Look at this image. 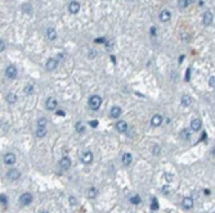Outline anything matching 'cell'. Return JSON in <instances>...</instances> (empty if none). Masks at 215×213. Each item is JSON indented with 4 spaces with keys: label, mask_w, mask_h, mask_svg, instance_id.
<instances>
[{
    "label": "cell",
    "mask_w": 215,
    "mask_h": 213,
    "mask_svg": "<svg viewBox=\"0 0 215 213\" xmlns=\"http://www.w3.org/2000/svg\"><path fill=\"white\" fill-rule=\"evenodd\" d=\"M101 104H102V99H101V96H98V95H93V96H90V99H89V107L92 108L93 110H97L99 107H101Z\"/></svg>",
    "instance_id": "1"
},
{
    "label": "cell",
    "mask_w": 215,
    "mask_h": 213,
    "mask_svg": "<svg viewBox=\"0 0 215 213\" xmlns=\"http://www.w3.org/2000/svg\"><path fill=\"white\" fill-rule=\"evenodd\" d=\"M20 202H21L22 206H29L32 202V195L30 194V193H23V194L20 196Z\"/></svg>",
    "instance_id": "2"
},
{
    "label": "cell",
    "mask_w": 215,
    "mask_h": 213,
    "mask_svg": "<svg viewBox=\"0 0 215 213\" xmlns=\"http://www.w3.org/2000/svg\"><path fill=\"white\" fill-rule=\"evenodd\" d=\"M7 176H8L9 180H13V181H14V180H18L21 177V172L18 170H16V168H12V170L8 171Z\"/></svg>",
    "instance_id": "3"
},
{
    "label": "cell",
    "mask_w": 215,
    "mask_h": 213,
    "mask_svg": "<svg viewBox=\"0 0 215 213\" xmlns=\"http://www.w3.org/2000/svg\"><path fill=\"white\" fill-rule=\"evenodd\" d=\"M213 21H214V17H213V13L211 12H206L202 17V22L205 26H210L213 24Z\"/></svg>",
    "instance_id": "4"
},
{
    "label": "cell",
    "mask_w": 215,
    "mask_h": 213,
    "mask_svg": "<svg viewBox=\"0 0 215 213\" xmlns=\"http://www.w3.org/2000/svg\"><path fill=\"white\" fill-rule=\"evenodd\" d=\"M17 68L14 67V66H9V67L7 68V71H5V74H7V77H9V78H16L17 77Z\"/></svg>",
    "instance_id": "5"
},
{
    "label": "cell",
    "mask_w": 215,
    "mask_h": 213,
    "mask_svg": "<svg viewBox=\"0 0 215 213\" xmlns=\"http://www.w3.org/2000/svg\"><path fill=\"white\" fill-rule=\"evenodd\" d=\"M45 105L48 110H54L57 108V105H58V103H57V100L54 98H48V100L45 101Z\"/></svg>",
    "instance_id": "6"
},
{
    "label": "cell",
    "mask_w": 215,
    "mask_h": 213,
    "mask_svg": "<svg viewBox=\"0 0 215 213\" xmlns=\"http://www.w3.org/2000/svg\"><path fill=\"white\" fill-rule=\"evenodd\" d=\"M59 166L62 170H68L71 167V159L68 157H63L62 159L59 160Z\"/></svg>",
    "instance_id": "7"
},
{
    "label": "cell",
    "mask_w": 215,
    "mask_h": 213,
    "mask_svg": "<svg viewBox=\"0 0 215 213\" xmlns=\"http://www.w3.org/2000/svg\"><path fill=\"white\" fill-rule=\"evenodd\" d=\"M68 10H70L71 14H78L79 10H80V4L78 1H72L68 5Z\"/></svg>",
    "instance_id": "8"
},
{
    "label": "cell",
    "mask_w": 215,
    "mask_h": 213,
    "mask_svg": "<svg viewBox=\"0 0 215 213\" xmlns=\"http://www.w3.org/2000/svg\"><path fill=\"white\" fill-rule=\"evenodd\" d=\"M45 36H46V39H48V40H56V37H57L56 28H53V27H49V28L45 31Z\"/></svg>",
    "instance_id": "9"
},
{
    "label": "cell",
    "mask_w": 215,
    "mask_h": 213,
    "mask_svg": "<svg viewBox=\"0 0 215 213\" xmlns=\"http://www.w3.org/2000/svg\"><path fill=\"white\" fill-rule=\"evenodd\" d=\"M162 116L161 114H155L152 117V120H151V124L152 126H155V127H159V126H161V123H162Z\"/></svg>",
    "instance_id": "10"
},
{
    "label": "cell",
    "mask_w": 215,
    "mask_h": 213,
    "mask_svg": "<svg viewBox=\"0 0 215 213\" xmlns=\"http://www.w3.org/2000/svg\"><path fill=\"white\" fill-rule=\"evenodd\" d=\"M201 127H202V122H201V120L195 118V120L191 121V128L193 130V131H200Z\"/></svg>",
    "instance_id": "11"
},
{
    "label": "cell",
    "mask_w": 215,
    "mask_h": 213,
    "mask_svg": "<svg viewBox=\"0 0 215 213\" xmlns=\"http://www.w3.org/2000/svg\"><path fill=\"white\" fill-rule=\"evenodd\" d=\"M57 66H58V62H57L56 59H53V58H50V59H48V62H46L45 68L48 71H54L57 68Z\"/></svg>",
    "instance_id": "12"
},
{
    "label": "cell",
    "mask_w": 215,
    "mask_h": 213,
    "mask_svg": "<svg viewBox=\"0 0 215 213\" xmlns=\"http://www.w3.org/2000/svg\"><path fill=\"white\" fill-rule=\"evenodd\" d=\"M170 18H171V13H170L169 10H167V9L161 10V13H160V21H161V22H167Z\"/></svg>",
    "instance_id": "13"
},
{
    "label": "cell",
    "mask_w": 215,
    "mask_h": 213,
    "mask_svg": "<svg viewBox=\"0 0 215 213\" xmlns=\"http://www.w3.org/2000/svg\"><path fill=\"white\" fill-rule=\"evenodd\" d=\"M82 162L85 163V164H89V163L93 162V153L92 151H85L84 154H82Z\"/></svg>",
    "instance_id": "14"
},
{
    "label": "cell",
    "mask_w": 215,
    "mask_h": 213,
    "mask_svg": "<svg viewBox=\"0 0 215 213\" xmlns=\"http://www.w3.org/2000/svg\"><path fill=\"white\" fill-rule=\"evenodd\" d=\"M4 162H5V164H14L16 163V156L13 153H8V154H5V157H4Z\"/></svg>",
    "instance_id": "15"
},
{
    "label": "cell",
    "mask_w": 215,
    "mask_h": 213,
    "mask_svg": "<svg viewBox=\"0 0 215 213\" xmlns=\"http://www.w3.org/2000/svg\"><path fill=\"white\" fill-rule=\"evenodd\" d=\"M182 206H183L184 209H191L193 207V199L192 198H184L183 202H182Z\"/></svg>",
    "instance_id": "16"
},
{
    "label": "cell",
    "mask_w": 215,
    "mask_h": 213,
    "mask_svg": "<svg viewBox=\"0 0 215 213\" xmlns=\"http://www.w3.org/2000/svg\"><path fill=\"white\" fill-rule=\"evenodd\" d=\"M110 114H111L112 118H118L121 114V108L120 107H112L111 110H110Z\"/></svg>",
    "instance_id": "17"
},
{
    "label": "cell",
    "mask_w": 215,
    "mask_h": 213,
    "mask_svg": "<svg viewBox=\"0 0 215 213\" xmlns=\"http://www.w3.org/2000/svg\"><path fill=\"white\" fill-rule=\"evenodd\" d=\"M116 128L118 132H125L126 130H128V123H126L125 121H120V122H117V124H116Z\"/></svg>",
    "instance_id": "18"
},
{
    "label": "cell",
    "mask_w": 215,
    "mask_h": 213,
    "mask_svg": "<svg viewBox=\"0 0 215 213\" xmlns=\"http://www.w3.org/2000/svg\"><path fill=\"white\" fill-rule=\"evenodd\" d=\"M180 103H182V105H183V107H189V105L192 104V99H191V96H188V95H183V96H182Z\"/></svg>",
    "instance_id": "19"
},
{
    "label": "cell",
    "mask_w": 215,
    "mask_h": 213,
    "mask_svg": "<svg viewBox=\"0 0 215 213\" xmlns=\"http://www.w3.org/2000/svg\"><path fill=\"white\" fill-rule=\"evenodd\" d=\"M131 159H133V157H131V154L130 153H125L122 156V163L125 166H129L131 163Z\"/></svg>",
    "instance_id": "20"
},
{
    "label": "cell",
    "mask_w": 215,
    "mask_h": 213,
    "mask_svg": "<svg viewBox=\"0 0 215 213\" xmlns=\"http://www.w3.org/2000/svg\"><path fill=\"white\" fill-rule=\"evenodd\" d=\"M7 101L9 104H14L16 101H17V95H16L14 93H9L7 95Z\"/></svg>",
    "instance_id": "21"
},
{
    "label": "cell",
    "mask_w": 215,
    "mask_h": 213,
    "mask_svg": "<svg viewBox=\"0 0 215 213\" xmlns=\"http://www.w3.org/2000/svg\"><path fill=\"white\" fill-rule=\"evenodd\" d=\"M46 135V127H37V130H36V136L37 137H44Z\"/></svg>",
    "instance_id": "22"
},
{
    "label": "cell",
    "mask_w": 215,
    "mask_h": 213,
    "mask_svg": "<svg viewBox=\"0 0 215 213\" xmlns=\"http://www.w3.org/2000/svg\"><path fill=\"white\" fill-rule=\"evenodd\" d=\"M179 135H180V137H182V139H184V140H188L189 137H191V132H189V130H187V128L182 130Z\"/></svg>",
    "instance_id": "23"
},
{
    "label": "cell",
    "mask_w": 215,
    "mask_h": 213,
    "mask_svg": "<svg viewBox=\"0 0 215 213\" xmlns=\"http://www.w3.org/2000/svg\"><path fill=\"white\" fill-rule=\"evenodd\" d=\"M95 196H97V189H95V187H90V189L88 190V198L94 199Z\"/></svg>",
    "instance_id": "24"
},
{
    "label": "cell",
    "mask_w": 215,
    "mask_h": 213,
    "mask_svg": "<svg viewBox=\"0 0 215 213\" xmlns=\"http://www.w3.org/2000/svg\"><path fill=\"white\" fill-rule=\"evenodd\" d=\"M24 94H27V95H31L32 93H34V85H31V84H29V85H26V87H24Z\"/></svg>",
    "instance_id": "25"
},
{
    "label": "cell",
    "mask_w": 215,
    "mask_h": 213,
    "mask_svg": "<svg viewBox=\"0 0 215 213\" xmlns=\"http://www.w3.org/2000/svg\"><path fill=\"white\" fill-rule=\"evenodd\" d=\"M46 124H48V121L45 120V118H39L37 120V127H46Z\"/></svg>",
    "instance_id": "26"
},
{
    "label": "cell",
    "mask_w": 215,
    "mask_h": 213,
    "mask_svg": "<svg viewBox=\"0 0 215 213\" xmlns=\"http://www.w3.org/2000/svg\"><path fill=\"white\" fill-rule=\"evenodd\" d=\"M192 3H193V0H180L179 4H180V8H186V7H188L189 4H192Z\"/></svg>",
    "instance_id": "27"
},
{
    "label": "cell",
    "mask_w": 215,
    "mask_h": 213,
    "mask_svg": "<svg viewBox=\"0 0 215 213\" xmlns=\"http://www.w3.org/2000/svg\"><path fill=\"white\" fill-rule=\"evenodd\" d=\"M161 191H162V194L167 195V194H170V193H171V189H170L169 185H164V186L161 187Z\"/></svg>",
    "instance_id": "28"
},
{
    "label": "cell",
    "mask_w": 215,
    "mask_h": 213,
    "mask_svg": "<svg viewBox=\"0 0 215 213\" xmlns=\"http://www.w3.org/2000/svg\"><path fill=\"white\" fill-rule=\"evenodd\" d=\"M151 209L152 211H157L159 209V203H157V199L152 198V204H151Z\"/></svg>",
    "instance_id": "29"
},
{
    "label": "cell",
    "mask_w": 215,
    "mask_h": 213,
    "mask_svg": "<svg viewBox=\"0 0 215 213\" xmlns=\"http://www.w3.org/2000/svg\"><path fill=\"white\" fill-rule=\"evenodd\" d=\"M130 203H133V204H139V203H140V196H139V195H134L133 198H130Z\"/></svg>",
    "instance_id": "30"
},
{
    "label": "cell",
    "mask_w": 215,
    "mask_h": 213,
    "mask_svg": "<svg viewBox=\"0 0 215 213\" xmlns=\"http://www.w3.org/2000/svg\"><path fill=\"white\" fill-rule=\"evenodd\" d=\"M0 203H3V204H4V206H7V204H8V198H7V196H5V195H0Z\"/></svg>",
    "instance_id": "31"
},
{
    "label": "cell",
    "mask_w": 215,
    "mask_h": 213,
    "mask_svg": "<svg viewBox=\"0 0 215 213\" xmlns=\"http://www.w3.org/2000/svg\"><path fill=\"white\" fill-rule=\"evenodd\" d=\"M164 177H165V180H166L167 182H171V181H173V179H174V176L170 175V173H165Z\"/></svg>",
    "instance_id": "32"
},
{
    "label": "cell",
    "mask_w": 215,
    "mask_h": 213,
    "mask_svg": "<svg viewBox=\"0 0 215 213\" xmlns=\"http://www.w3.org/2000/svg\"><path fill=\"white\" fill-rule=\"evenodd\" d=\"M76 131H78V132L84 131V126H82V123H76Z\"/></svg>",
    "instance_id": "33"
},
{
    "label": "cell",
    "mask_w": 215,
    "mask_h": 213,
    "mask_svg": "<svg viewBox=\"0 0 215 213\" xmlns=\"http://www.w3.org/2000/svg\"><path fill=\"white\" fill-rule=\"evenodd\" d=\"M214 85H215V77L211 76L210 78H209V86H210V87H214Z\"/></svg>",
    "instance_id": "34"
},
{
    "label": "cell",
    "mask_w": 215,
    "mask_h": 213,
    "mask_svg": "<svg viewBox=\"0 0 215 213\" xmlns=\"http://www.w3.org/2000/svg\"><path fill=\"white\" fill-rule=\"evenodd\" d=\"M4 49H5V44H4V41L0 40V53H1V51H4Z\"/></svg>",
    "instance_id": "35"
},
{
    "label": "cell",
    "mask_w": 215,
    "mask_h": 213,
    "mask_svg": "<svg viewBox=\"0 0 215 213\" xmlns=\"http://www.w3.org/2000/svg\"><path fill=\"white\" fill-rule=\"evenodd\" d=\"M90 126H92V127H97L98 126V121H92V122H90Z\"/></svg>",
    "instance_id": "36"
},
{
    "label": "cell",
    "mask_w": 215,
    "mask_h": 213,
    "mask_svg": "<svg viewBox=\"0 0 215 213\" xmlns=\"http://www.w3.org/2000/svg\"><path fill=\"white\" fill-rule=\"evenodd\" d=\"M150 32H151V35H152V36H156V28H155V27H152Z\"/></svg>",
    "instance_id": "37"
},
{
    "label": "cell",
    "mask_w": 215,
    "mask_h": 213,
    "mask_svg": "<svg viewBox=\"0 0 215 213\" xmlns=\"http://www.w3.org/2000/svg\"><path fill=\"white\" fill-rule=\"evenodd\" d=\"M104 39H95V43H103Z\"/></svg>",
    "instance_id": "38"
},
{
    "label": "cell",
    "mask_w": 215,
    "mask_h": 213,
    "mask_svg": "<svg viewBox=\"0 0 215 213\" xmlns=\"http://www.w3.org/2000/svg\"><path fill=\"white\" fill-rule=\"evenodd\" d=\"M57 114H59V116H65V112H62V110H57Z\"/></svg>",
    "instance_id": "39"
},
{
    "label": "cell",
    "mask_w": 215,
    "mask_h": 213,
    "mask_svg": "<svg viewBox=\"0 0 215 213\" xmlns=\"http://www.w3.org/2000/svg\"><path fill=\"white\" fill-rule=\"evenodd\" d=\"M70 199H71V204H75V203H76V202H75V198H73V196H71Z\"/></svg>",
    "instance_id": "40"
},
{
    "label": "cell",
    "mask_w": 215,
    "mask_h": 213,
    "mask_svg": "<svg viewBox=\"0 0 215 213\" xmlns=\"http://www.w3.org/2000/svg\"><path fill=\"white\" fill-rule=\"evenodd\" d=\"M188 80H189V70L187 71V81H188Z\"/></svg>",
    "instance_id": "41"
},
{
    "label": "cell",
    "mask_w": 215,
    "mask_h": 213,
    "mask_svg": "<svg viewBox=\"0 0 215 213\" xmlns=\"http://www.w3.org/2000/svg\"><path fill=\"white\" fill-rule=\"evenodd\" d=\"M41 213H49V212H46V211H44V212H41Z\"/></svg>",
    "instance_id": "42"
}]
</instances>
